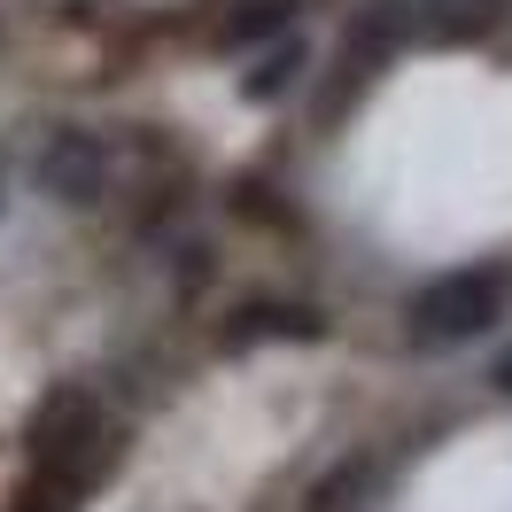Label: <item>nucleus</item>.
Here are the masks:
<instances>
[{
    "instance_id": "nucleus-3",
    "label": "nucleus",
    "mask_w": 512,
    "mask_h": 512,
    "mask_svg": "<svg viewBox=\"0 0 512 512\" xmlns=\"http://www.w3.org/2000/svg\"><path fill=\"white\" fill-rule=\"evenodd\" d=\"M412 32V0H357L350 24H342V47H334V101H319V117H342L388 63H396V47Z\"/></svg>"
},
{
    "instance_id": "nucleus-8",
    "label": "nucleus",
    "mask_w": 512,
    "mask_h": 512,
    "mask_svg": "<svg viewBox=\"0 0 512 512\" xmlns=\"http://www.w3.org/2000/svg\"><path fill=\"white\" fill-rule=\"evenodd\" d=\"M373 489H381V458H334L311 489H303V512H365L373 505Z\"/></svg>"
},
{
    "instance_id": "nucleus-5",
    "label": "nucleus",
    "mask_w": 512,
    "mask_h": 512,
    "mask_svg": "<svg viewBox=\"0 0 512 512\" xmlns=\"http://www.w3.org/2000/svg\"><path fill=\"white\" fill-rule=\"evenodd\" d=\"M334 319H326L319 303H303V295H249V303H233L210 334V350L218 357H249L264 342H326Z\"/></svg>"
},
{
    "instance_id": "nucleus-12",
    "label": "nucleus",
    "mask_w": 512,
    "mask_h": 512,
    "mask_svg": "<svg viewBox=\"0 0 512 512\" xmlns=\"http://www.w3.org/2000/svg\"><path fill=\"white\" fill-rule=\"evenodd\" d=\"M210 280H218V249H210V241H187V249L171 256V288H179V295L210 288Z\"/></svg>"
},
{
    "instance_id": "nucleus-15",
    "label": "nucleus",
    "mask_w": 512,
    "mask_h": 512,
    "mask_svg": "<svg viewBox=\"0 0 512 512\" xmlns=\"http://www.w3.org/2000/svg\"><path fill=\"white\" fill-rule=\"evenodd\" d=\"M0 202H8V194H0Z\"/></svg>"
},
{
    "instance_id": "nucleus-11",
    "label": "nucleus",
    "mask_w": 512,
    "mask_h": 512,
    "mask_svg": "<svg viewBox=\"0 0 512 512\" xmlns=\"http://www.w3.org/2000/svg\"><path fill=\"white\" fill-rule=\"evenodd\" d=\"M233 218L264 225V233H288V241L303 233V210H288L280 194H272V187H256V179H249V187H233Z\"/></svg>"
},
{
    "instance_id": "nucleus-9",
    "label": "nucleus",
    "mask_w": 512,
    "mask_h": 512,
    "mask_svg": "<svg viewBox=\"0 0 512 512\" xmlns=\"http://www.w3.org/2000/svg\"><path fill=\"white\" fill-rule=\"evenodd\" d=\"M303 63H311V47L303 39H272V47H256V70H241V101H280L303 78Z\"/></svg>"
},
{
    "instance_id": "nucleus-13",
    "label": "nucleus",
    "mask_w": 512,
    "mask_h": 512,
    "mask_svg": "<svg viewBox=\"0 0 512 512\" xmlns=\"http://www.w3.org/2000/svg\"><path fill=\"white\" fill-rule=\"evenodd\" d=\"M489 388H497V396H512V350L489 357Z\"/></svg>"
},
{
    "instance_id": "nucleus-7",
    "label": "nucleus",
    "mask_w": 512,
    "mask_h": 512,
    "mask_svg": "<svg viewBox=\"0 0 512 512\" xmlns=\"http://www.w3.org/2000/svg\"><path fill=\"white\" fill-rule=\"evenodd\" d=\"M505 16H512V0H412V32L419 39H450V47L489 39Z\"/></svg>"
},
{
    "instance_id": "nucleus-6",
    "label": "nucleus",
    "mask_w": 512,
    "mask_h": 512,
    "mask_svg": "<svg viewBox=\"0 0 512 512\" xmlns=\"http://www.w3.org/2000/svg\"><path fill=\"white\" fill-rule=\"evenodd\" d=\"M295 16H303V0H218V16H210L202 39H210L218 55H256V47L288 39Z\"/></svg>"
},
{
    "instance_id": "nucleus-1",
    "label": "nucleus",
    "mask_w": 512,
    "mask_h": 512,
    "mask_svg": "<svg viewBox=\"0 0 512 512\" xmlns=\"http://www.w3.org/2000/svg\"><path fill=\"white\" fill-rule=\"evenodd\" d=\"M109 419H101V396L86 381H63V388H47L39 396V412L24 419V458L32 466H47V474H70V481H86L94 489L101 466H109Z\"/></svg>"
},
{
    "instance_id": "nucleus-2",
    "label": "nucleus",
    "mask_w": 512,
    "mask_h": 512,
    "mask_svg": "<svg viewBox=\"0 0 512 512\" xmlns=\"http://www.w3.org/2000/svg\"><path fill=\"white\" fill-rule=\"evenodd\" d=\"M512 288L497 280V272H435L427 288L404 303V342L412 350H458V342H481L489 326L505 319Z\"/></svg>"
},
{
    "instance_id": "nucleus-14",
    "label": "nucleus",
    "mask_w": 512,
    "mask_h": 512,
    "mask_svg": "<svg viewBox=\"0 0 512 512\" xmlns=\"http://www.w3.org/2000/svg\"><path fill=\"white\" fill-rule=\"evenodd\" d=\"M0 47H8V32H0Z\"/></svg>"
},
{
    "instance_id": "nucleus-4",
    "label": "nucleus",
    "mask_w": 512,
    "mask_h": 512,
    "mask_svg": "<svg viewBox=\"0 0 512 512\" xmlns=\"http://www.w3.org/2000/svg\"><path fill=\"white\" fill-rule=\"evenodd\" d=\"M109 179H117V148L109 132L94 125H55L32 156V187L55 202V210H101L109 202Z\"/></svg>"
},
{
    "instance_id": "nucleus-10",
    "label": "nucleus",
    "mask_w": 512,
    "mask_h": 512,
    "mask_svg": "<svg viewBox=\"0 0 512 512\" xmlns=\"http://www.w3.org/2000/svg\"><path fill=\"white\" fill-rule=\"evenodd\" d=\"M86 505V481H70V474H47V466H32V481L16 489V505L8 512H78Z\"/></svg>"
}]
</instances>
